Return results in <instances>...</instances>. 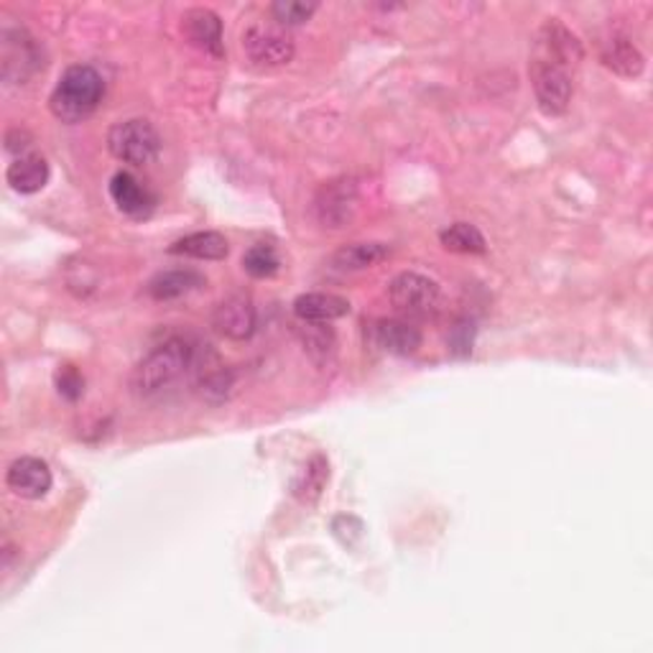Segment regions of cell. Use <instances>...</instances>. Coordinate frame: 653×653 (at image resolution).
<instances>
[{"label":"cell","mask_w":653,"mask_h":653,"mask_svg":"<svg viewBox=\"0 0 653 653\" xmlns=\"http://www.w3.org/2000/svg\"><path fill=\"white\" fill-rule=\"evenodd\" d=\"M202 348L204 344L192 337H168L136 365L130 376V391L141 401L164 399L179 384L194 380Z\"/></svg>","instance_id":"1"},{"label":"cell","mask_w":653,"mask_h":653,"mask_svg":"<svg viewBox=\"0 0 653 653\" xmlns=\"http://www.w3.org/2000/svg\"><path fill=\"white\" fill-rule=\"evenodd\" d=\"M102 98H105V79L100 72L90 64H72L51 90L49 108L62 123H83L98 110Z\"/></svg>","instance_id":"2"},{"label":"cell","mask_w":653,"mask_h":653,"mask_svg":"<svg viewBox=\"0 0 653 653\" xmlns=\"http://www.w3.org/2000/svg\"><path fill=\"white\" fill-rule=\"evenodd\" d=\"M108 149L123 164L146 166L159 156L161 138L149 121L134 117V121L115 123L108 130Z\"/></svg>","instance_id":"3"},{"label":"cell","mask_w":653,"mask_h":653,"mask_svg":"<svg viewBox=\"0 0 653 653\" xmlns=\"http://www.w3.org/2000/svg\"><path fill=\"white\" fill-rule=\"evenodd\" d=\"M0 67L3 79L13 85H24L36 72L43 70V59L39 43L26 28H3V41H0Z\"/></svg>","instance_id":"4"},{"label":"cell","mask_w":653,"mask_h":653,"mask_svg":"<svg viewBox=\"0 0 653 653\" xmlns=\"http://www.w3.org/2000/svg\"><path fill=\"white\" fill-rule=\"evenodd\" d=\"M243 51L255 67H284L293 59V39L278 24H253L243 32Z\"/></svg>","instance_id":"5"},{"label":"cell","mask_w":653,"mask_h":653,"mask_svg":"<svg viewBox=\"0 0 653 653\" xmlns=\"http://www.w3.org/2000/svg\"><path fill=\"white\" fill-rule=\"evenodd\" d=\"M439 284L435 278L416 274V271H403L388 284V299L395 310L409 314V317H424V314L435 312L439 304Z\"/></svg>","instance_id":"6"},{"label":"cell","mask_w":653,"mask_h":653,"mask_svg":"<svg viewBox=\"0 0 653 653\" xmlns=\"http://www.w3.org/2000/svg\"><path fill=\"white\" fill-rule=\"evenodd\" d=\"M531 83L541 113L549 117L567 113L572 100V77L567 70L549 59H537L531 64Z\"/></svg>","instance_id":"7"},{"label":"cell","mask_w":653,"mask_h":653,"mask_svg":"<svg viewBox=\"0 0 653 653\" xmlns=\"http://www.w3.org/2000/svg\"><path fill=\"white\" fill-rule=\"evenodd\" d=\"M255 327H259V314H255L251 297H243V293H233V297L223 299L212 312V329L227 340H251Z\"/></svg>","instance_id":"8"},{"label":"cell","mask_w":653,"mask_h":653,"mask_svg":"<svg viewBox=\"0 0 653 653\" xmlns=\"http://www.w3.org/2000/svg\"><path fill=\"white\" fill-rule=\"evenodd\" d=\"M357 208V187L352 179H335L319 189L317 202H314V210H317L319 223L325 227H344L355 215Z\"/></svg>","instance_id":"9"},{"label":"cell","mask_w":653,"mask_h":653,"mask_svg":"<svg viewBox=\"0 0 653 653\" xmlns=\"http://www.w3.org/2000/svg\"><path fill=\"white\" fill-rule=\"evenodd\" d=\"M51 469L39 457H18L11 462L5 473V486L13 495L26 498V501H39L51 490Z\"/></svg>","instance_id":"10"},{"label":"cell","mask_w":653,"mask_h":653,"mask_svg":"<svg viewBox=\"0 0 653 653\" xmlns=\"http://www.w3.org/2000/svg\"><path fill=\"white\" fill-rule=\"evenodd\" d=\"M181 34L185 39L210 56H225L223 41V21L210 9H189L181 16Z\"/></svg>","instance_id":"11"},{"label":"cell","mask_w":653,"mask_h":653,"mask_svg":"<svg viewBox=\"0 0 653 653\" xmlns=\"http://www.w3.org/2000/svg\"><path fill=\"white\" fill-rule=\"evenodd\" d=\"M110 197L115 208L130 217H149L156 208V194L130 172H117L110 179Z\"/></svg>","instance_id":"12"},{"label":"cell","mask_w":653,"mask_h":653,"mask_svg":"<svg viewBox=\"0 0 653 653\" xmlns=\"http://www.w3.org/2000/svg\"><path fill=\"white\" fill-rule=\"evenodd\" d=\"M541 47H544L549 62L560 64L564 70L575 67L585 56L582 41H579L560 18H549L547 24L541 26Z\"/></svg>","instance_id":"13"},{"label":"cell","mask_w":653,"mask_h":653,"mask_svg":"<svg viewBox=\"0 0 653 653\" xmlns=\"http://www.w3.org/2000/svg\"><path fill=\"white\" fill-rule=\"evenodd\" d=\"M293 314L306 325H327V322L350 314V302L344 297H337V293L312 291L293 299Z\"/></svg>","instance_id":"14"},{"label":"cell","mask_w":653,"mask_h":653,"mask_svg":"<svg viewBox=\"0 0 653 653\" xmlns=\"http://www.w3.org/2000/svg\"><path fill=\"white\" fill-rule=\"evenodd\" d=\"M373 340L388 355H414L422 348V332L403 319H380L373 327Z\"/></svg>","instance_id":"15"},{"label":"cell","mask_w":653,"mask_h":653,"mask_svg":"<svg viewBox=\"0 0 653 653\" xmlns=\"http://www.w3.org/2000/svg\"><path fill=\"white\" fill-rule=\"evenodd\" d=\"M600 62L620 77H641L645 67L643 51L623 34H615L603 43V49H600Z\"/></svg>","instance_id":"16"},{"label":"cell","mask_w":653,"mask_h":653,"mask_svg":"<svg viewBox=\"0 0 653 653\" xmlns=\"http://www.w3.org/2000/svg\"><path fill=\"white\" fill-rule=\"evenodd\" d=\"M5 179H9L13 192L18 194L41 192L49 181L47 159L36 151L21 153V156L9 166V172H5Z\"/></svg>","instance_id":"17"},{"label":"cell","mask_w":653,"mask_h":653,"mask_svg":"<svg viewBox=\"0 0 653 653\" xmlns=\"http://www.w3.org/2000/svg\"><path fill=\"white\" fill-rule=\"evenodd\" d=\"M204 276L197 274L192 268H176V271H161L146 286L151 299L156 302H174V299L189 297V293L202 289Z\"/></svg>","instance_id":"18"},{"label":"cell","mask_w":653,"mask_h":653,"mask_svg":"<svg viewBox=\"0 0 653 653\" xmlns=\"http://www.w3.org/2000/svg\"><path fill=\"white\" fill-rule=\"evenodd\" d=\"M227 251H230L227 238L223 233H215V230L185 235V238H179L172 248H168V253L172 255H187V259H197V261H223Z\"/></svg>","instance_id":"19"},{"label":"cell","mask_w":653,"mask_h":653,"mask_svg":"<svg viewBox=\"0 0 653 653\" xmlns=\"http://www.w3.org/2000/svg\"><path fill=\"white\" fill-rule=\"evenodd\" d=\"M388 255H391V248L386 243H350L329 259V266L335 271H342V274H352V271L378 266Z\"/></svg>","instance_id":"20"},{"label":"cell","mask_w":653,"mask_h":653,"mask_svg":"<svg viewBox=\"0 0 653 653\" xmlns=\"http://www.w3.org/2000/svg\"><path fill=\"white\" fill-rule=\"evenodd\" d=\"M439 243L444 246V251L460 255H480L488 251L486 235L469 223H454L444 227V230L439 233Z\"/></svg>","instance_id":"21"},{"label":"cell","mask_w":653,"mask_h":653,"mask_svg":"<svg viewBox=\"0 0 653 653\" xmlns=\"http://www.w3.org/2000/svg\"><path fill=\"white\" fill-rule=\"evenodd\" d=\"M329 480V465L322 454H314V457L306 462V467L299 473V478L293 480L291 493L297 501L302 503H314L322 495Z\"/></svg>","instance_id":"22"},{"label":"cell","mask_w":653,"mask_h":653,"mask_svg":"<svg viewBox=\"0 0 653 653\" xmlns=\"http://www.w3.org/2000/svg\"><path fill=\"white\" fill-rule=\"evenodd\" d=\"M319 5L317 3H302V0H278V3L271 5V16L281 28L289 26H302L310 21L314 13H317Z\"/></svg>","instance_id":"23"},{"label":"cell","mask_w":653,"mask_h":653,"mask_svg":"<svg viewBox=\"0 0 653 653\" xmlns=\"http://www.w3.org/2000/svg\"><path fill=\"white\" fill-rule=\"evenodd\" d=\"M243 268L253 278H271L278 268H281V259H278L274 246L259 243L243 255Z\"/></svg>","instance_id":"24"},{"label":"cell","mask_w":653,"mask_h":653,"mask_svg":"<svg viewBox=\"0 0 653 653\" xmlns=\"http://www.w3.org/2000/svg\"><path fill=\"white\" fill-rule=\"evenodd\" d=\"M56 391H59V395H62V399H67V401H79L83 399V393H85V378H83V373H79L75 365H59V371H56Z\"/></svg>","instance_id":"25"},{"label":"cell","mask_w":653,"mask_h":653,"mask_svg":"<svg viewBox=\"0 0 653 653\" xmlns=\"http://www.w3.org/2000/svg\"><path fill=\"white\" fill-rule=\"evenodd\" d=\"M473 337H475V327L473 322H457L450 329V337H447V344H450L452 355H467L473 350Z\"/></svg>","instance_id":"26"}]
</instances>
